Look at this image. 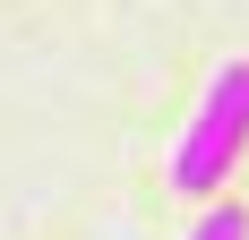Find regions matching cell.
<instances>
[{
  "mask_svg": "<svg viewBox=\"0 0 249 240\" xmlns=\"http://www.w3.org/2000/svg\"><path fill=\"white\" fill-rule=\"evenodd\" d=\"M241 146H249V60H224V69L206 77L180 146H172V189L180 197H224Z\"/></svg>",
  "mask_w": 249,
  "mask_h": 240,
  "instance_id": "obj_1",
  "label": "cell"
},
{
  "mask_svg": "<svg viewBox=\"0 0 249 240\" xmlns=\"http://www.w3.org/2000/svg\"><path fill=\"white\" fill-rule=\"evenodd\" d=\"M189 240H249V206H206L189 223Z\"/></svg>",
  "mask_w": 249,
  "mask_h": 240,
  "instance_id": "obj_2",
  "label": "cell"
}]
</instances>
